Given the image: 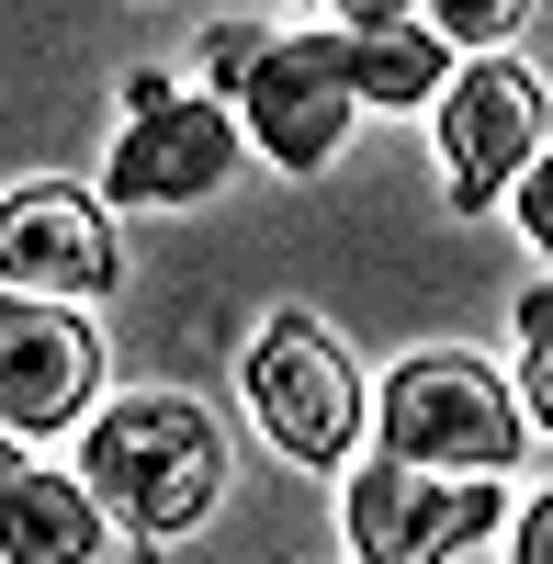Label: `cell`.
<instances>
[{"instance_id":"17","label":"cell","mask_w":553,"mask_h":564,"mask_svg":"<svg viewBox=\"0 0 553 564\" xmlns=\"http://www.w3.org/2000/svg\"><path fill=\"white\" fill-rule=\"evenodd\" d=\"M12 475H23V463H12V441H0V486H12Z\"/></svg>"},{"instance_id":"6","label":"cell","mask_w":553,"mask_h":564,"mask_svg":"<svg viewBox=\"0 0 553 564\" xmlns=\"http://www.w3.org/2000/svg\"><path fill=\"white\" fill-rule=\"evenodd\" d=\"M113 282H124V238L102 193H79V181H12L0 193V294L102 305Z\"/></svg>"},{"instance_id":"10","label":"cell","mask_w":553,"mask_h":564,"mask_svg":"<svg viewBox=\"0 0 553 564\" xmlns=\"http://www.w3.org/2000/svg\"><path fill=\"white\" fill-rule=\"evenodd\" d=\"M328 45H339L350 102H373V113H430L452 90V68H464L430 34V12H395V0H350V12L328 23Z\"/></svg>"},{"instance_id":"12","label":"cell","mask_w":553,"mask_h":564,"mask_svg":"<svg viewBox=\"0 0 553 564\" xmlns=\"http://www.w3.org/2000/svg\"><path fill=\"white\" fill-rule=\"evenodd\" d=\"M520 406H531V430H553V282L520 294Z\"/></svg>"},{"instance_id":"11","label":"cell","mask_w":553,"mask_h":564,"mask_svg":"<svg viewBox=\"0 0 553 564\" xmlns=\"http://www.w3.org/2000/svg\"><path fill=\"white\" fill-rule=\"evenodd\" d=\"M102 497L57 463H23L12 486H0V564H102Z\"/></svg>"},{"instance_id":"13","label":"cell","mask_w":553,"mask_h":564,"mask_svg":"<svg viewBox=\"0 0 553 564\" xmlns=\"http://www.w3.org/2000/svg\"><path fill=\"white\" fill-rule=\"evenodd\" d=\"M430 34L464 57V45H497V34H520V0H430Z\"/></svg>"},{"instance_id":"2","label":"cell","mask_w":553,"mask_h":564,"mask_svg":"<svg viewBox=\"0 0 553 564\" xmlns=\"http://www.w3.org/2000/svg\"><path fill=\"white\" fill-rule=\"evenodd\" d=\"M373 430H384V463H406V475H509L531 452V406L475 350H419L384 372Z\"/></svg>"},{"instance_id":"3","label":"cell","mask_w":553,"mask_h":564,"mask_svg":"<svg viewBox=\"0 0 553 564\" xmlns=\"http://www.w3.org/2000/svg\"><path fill=\"white\" fill-rule=\"evenodd\" d=\"M124 135H113V159H102V204L113 215H159V204H204L226 193V170H238V113L215 102V90H181L159 68H135L124 79Z\"/></svg>"},{"instance_id":"14","label":"cell","mask_w":553,"mask_h":564,"mask_svg":"<svg viewBox=\"0 0 553 564\" xmlns=\"http://www.w3.org/2000/svg\"><path fill=\"white\" fill-rule=\"evenodd\" d=\"M260 57H271V23H215V34H204V68H215V102H226V90H238V79H249Z\"/></svg>"},{"instance_id":"4","label":"cell","mask_w":553,"mask_h":564,"mask_svg":"<svg viewBox=\"0 0 553 564\" xmlns=\"http://www.w3.org/2000/svg\"><path fill=\"white\" fill-rule=\"evenodd\" d=\"M430 135H441V181H452V215H486L509 204L542 135H553V90L520 68V57H464L452 68V90L430 102Z\"/></svg>"},{"instance_id":"8","label":"cell","mask_w":553,"mask_h":564,"mask_svg":"<svg viewBox=\"0 0 553 564\" xmlns=\"http://www.w3.org/2000/svg\"><path fill=\"white\" fill-rule=\"evenodd\" d=\"M102 417V327L79 305L0 294V441H57Z\"/></svg>"},{"instance_id":"5","label":"cell","mask_w":553,"mask_h":564,"mask_svg":"<svg viewBox=\"0 0 553 564\" xmlns=\"http://www.w3.org/2000/svg\"><path fill=\"white\" fill-rule=\"evenodd\" d=\"M249 417H260V441L283 452V463H350L373 395H361L350 350L316 316H271L260 339H249Z\"/></svg>"},{"instance_id":"1","label":"cell","mask_w":553,"mask_h":564,"mask_svg":"<svg viewBox=\"0 0 553 564\" xmlns=\"http://www.w3.org/2000/svg\"><path fill=\"white\" fill-rule=\"evenodd\" d=\"M68 475L102 497L113 531L181 542V531H204L215 497H226V430H215L193 395H113V406L79 430V463H68Z\"/></svg>"},{"instance_id":"7","label":"cell","mask_w":553,"mask_h":564,"mask_svg":"<svg viewBox=\"0 0 553 564\" xmlns=\"http://www.w3.org/2000/svg\"><path fill=\"white\" fill-rule=\"evenodd\" d=\"M509 497L486 475H406V463H361L339 486V531H350V564H452L475 553Z\"/></svg>"},{"instance_id":"9","label":"cell","mask_w":553,"mask_h":564,"mask_svg":"<svg viewBox=\"0 0 553 564\" xmlns=\"http://www.w3.org/2000/svg\"><path fill=\"white\" fill-rule=\"evenodd\" d=\"M226 113H238V135H249L271 170H328L350 148V124H361L328 34H271V57L226 90Z\"/></svg>"},{"instance_id":"15","label":"cell","mask_w":553,"mask_h":564,"mask_svg":"<svg viewBox=\"0 0 553 564\" xmlns=\"http://www.w3.org/2000/svg\"><path fill=\"white\" fill-rule=\"evenodd\" d=\"M509 215H520V238L553 260V135H542V159H531V181L509 193Z\"/></svg>"},{"instance_id":"16","label":"cell","mask_w":553,"mask_h":564,"mask_svg":"<svg viewBox=\"0 0 553 564\" xmlns=\"http://www.w3.org/2000/svg\"><path fill=\"white\" fill-rule=\"evenodd\" d=\"M509 564H553V486H542L520 520H509Z\"/></svg>"}]
</instances>
